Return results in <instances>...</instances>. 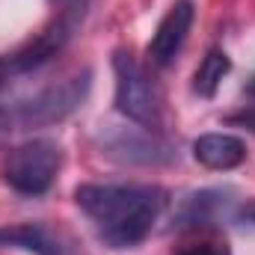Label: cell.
<instances>
[{
  "mask_svg": "<svg viewBox=\"0 0 255 255\" xmlns=\"http://www.w3.org/2000/svg\"><path fill=\"white\" fill-rule=\"evenodd\" d=\"M74 202L107 247L130 250L148 238L166 208V190L151 184H83L74 190Z\"/></svg>",
  "mask_w": 255,
  "mask_h": 255,
  "instance_id": "obj_1",
  "label": "cell"
},
{
  "mask_svg": "<svg viewBox=\"0 0 255 255\" xmlns=\"http://www.w3.org/2000/svg\"><path fill=\"white\" fill-rule=\"evenodd\" d=\"M60 163H63V151L54 139H45V136L27 139L9 154L6 184L21 196H42L57 181Z\"/></svg>",
  "mask_w": 255,
  "mask_h": 255,
  "instance_id": "obj_2",
  "label": "cell"
},
{
  "mask_svg": "<svg viewBox=\"0 0 255 255\" xmlns=\"http://www.w3.org/2000/svg\"><path fill=\"white\" fill-rule=\"evenodd\" d=\"M113 74H116V110L136 125L154 128L160 122V98H157V89H154L151 77L145 74V68L130 54L116 51Z\"/></svg>",
  "mask_w": 255,
  "mask_h": 255,
  "instance_id": "obj_3",
  "label": "cell"
},
{
  "mask_svg": "<svg viewBox=\"0 0 255 255\" xmlns=\"http://www.w3.org/2000/svg\"><path fill=\"white\" fill-rule=\"evenodd\" d=\"M89 86H92V71L89 68L68 74L65 80L48 86L45 92H39L33 101H27L21 107V122L27 128H45L54 125V122H63L65 116H71L86 101Z\"/></svg>",
  "mask_w": 255,
  "mask_h": 255,
  "instance_id": "obj_4",
  "label": "cell"
},
{
  "mask_svg": "<svg viewBox=\"0 0 255 255\" xmlns=\"http://www.w3.org/2000/svg\"><path fill=\"white\" fill-rule=\"evenodd\" d=\"M80 18H83V9H80V6L65 9L60 18H54L36 39H30V42L12 57V65H9V68H15V71H33V68L45 65L48 60H54L65 45L71 42V36H74Z\"/></svg>",
  "mask_w": 255,
  "mask_h": 255,
  "instance_id": "obj_5",
  "label": "cell"
},
{
  "mask_svg": "<svg viewBox=\"0 0 255 255\" xmlns=\"http://www.w3.org/2000/svg\"><path fill=\"white\" fill-rule=\"evenodd\" d=\"M193 0H175L169 6V12L163 15V21L157 24L151 42H148V60L157 68H166V65L175 63V57L181 54L184 42H187V33L193 27Z\"/></svg>",
  "mask_w": 255,
  "mask_h": 255,
  "instance_id": "obj_6",
  "label": "cell"
},
{
  "mask_svg": "<svg viewBox=\"0 0 255 255\" xmlns=\"http://www.w3.org/2000/svg\"><path fill=\"white\" fill-rule=\"evenodd\" d=\"M0 247L24 250L33 255H77L71 241H65L60 232L48 229L45 223H18L0 229Z\"/></svg>",
  "mask_w": 255,
  "mask_h": 255,
  "instance_id": "obj_7",
  "label": "cell"
},
{
  "mask_svg": "<svg viewBox=\"0 0 255 255\" xmlns=\"http://www.w3.org/2000/svg\"><path fill=\"white\" fill-rule=\"evenodd\" d=\"M229 196L232 193L220 190V187L199 190V193H193V196H187L181 202L178 214H175V229H208V226H214L220 217L229 214V208H232Z\"/></svg>",
  "mask_w": 255,
  "mask_h": 255,
  "instance_id": "obj_8",
  "label": "cell"
},
{
  "mask_svg": "<svg viewBox=\"0 0 255 255\" xmlns=\"http://www.w3.org/2000/svg\"><path fill=\"white\" fill-rule=\"evenodd\" d=\"M193 157L208 169H235L247 160V142L232 133H202L193 142Z\"/></svg>",
  "mask_w": 255,
  "mask_h": 255,
  "instance_id": "obj_9",
  "label": "cell"
},
{
  "mask_svg": "<svg viewBox=\"0 0 255 255\" xmlns=\"http://www.w3.org/2000/svg\"><path fill=\"white\" fill-rule=\"evenodd\" d=\"M110 154L125 160V163H166L172 157V151L154 139V136H145V133H119L110 145Z\"/></svg>",
  "mask_w": 255,
  "mask_h": 255,
  "instance_id": "obj_10",
  "label": "cell"
},
{
  "mask_svg": "<svg viewBox=\"0 0 255 255\" xmlns=\"http://www.w3.org/2000/svg\"><path fill=\"white\" fill-rule=\"evenodd\" d=\"M229 71H232L229 54L220 51V48H211V51L205 54V60L199 63L196 74H193V89H196L202 98H214L217 89H220V83L226 80Z\"/></svg>",
  "mask_w": 255,
  "mask_h": 255,
  "instance_id": "obj_11",
  "label": "cell"
},
{
  "mask_svg": "<svg viewBox=\"0 0 255 255\" xmlns=\"http://www.w3.org/2000/svg\"><path fill=\"white\" fill-rule=\"evenodd\" d=\"M175 255H232V247L220 238H199L190 244H181Z\"/></svg>",
  "mask_w": 255,
  "mask_h": 255,
  "instance_id": "obj_12",
  "label": "cell"
},
{
  "mask_svg": "<svg viewBox=\"0 0 255 255\" xmlns=\"http://www.w3.org/2000/svg\"><path fill=\"white\" fill-rule=\"evenodd\" d=\"M226 122H229V125H238V128H247V130L255 133V98H250V104H244V107H241L238 113H232Z\"/></svg>",
  "mask_w": 255,
  "mask_h": 255,
  "instance_id": "obj_13",
  "label": "cell"
},
{
  "mask_svg": "<svg viewBox=\"0 0 255 255\" xmlns=\"http://www.w3.org/2000/svg\"><path fill=\"white\" fill-rule=\"evenodd\" d=\"M238 220H244V223H250V226H255V199H250V202H244V205L238 208Z\"/></svg>",
  "mask_w": 255,
  "mask_h": 255,
  "instance_id": "obj_14",
  "label": "cell"
},
{
  "mask_svg": "<svg viewBox=\"0 0 255 255\" xmlns=\"http://www.w3.org/2000/svg\"><path fill=\"white\" fill-rule=\"evenodd\" d=\"M9 128H12V119H9V113H6V110H0V139L9 133Z\"/></svg>",
  "mask_w": 255,
  "mask_h": 255,
  "instance_id": "obj_15",
  "label": "cell"
},
{
  "mask_svg": "<svg viewBox=\"0 0 255 255\" xmlns=\"http://www.w3.org/2000/svg\"><path fill=\"white\" fill-rule=\"evenodd\" d=\"M247 98H255V74H253V80L247 83Z\"/></svg>",
  "mask_w": 255,
  "mask_h": 255,
  "instance_id": "obj_16",
  "label": "cell"
},
{
  "mask_svg": "<svg viewBox=\"0 0 255 255\" xmlns=\"http://www.w3.org/2000/svg\"><path fill=\"white\" fill-rule=\"evenodd\" d=\"M6 74H9V65L3 63V60H0V86H3V80H6Z\"/></svg>",
  "mask_w": 255,
  "mask_h": 255,
  "instance_id": "obj_17",
  "label": "cell"
}]
</instances>
